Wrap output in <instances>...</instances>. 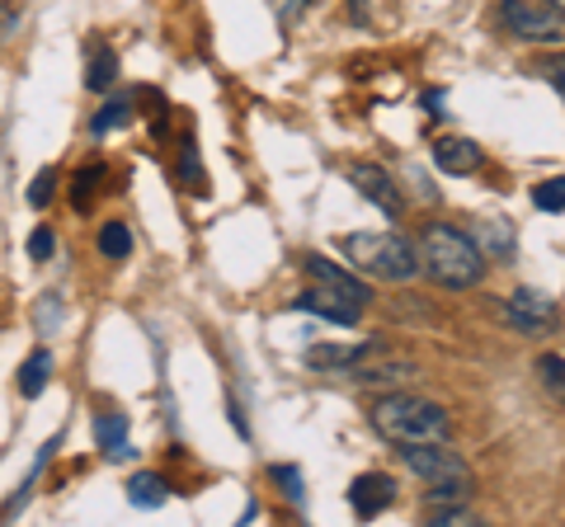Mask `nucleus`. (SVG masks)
I'll return each mask as SVG.
<instances>
[{
	"instance_id": "nucleus-1",
	"label": "nucleus",
	"mask_w": 565,
	"mask_h": 527,
	"mask_svg": "<svg viewBox=\"0 0 565 527\" xmlns=\"http://www.w3.org/2000/svg\"><path fill=\"white\" fill-rule=\"evenodd\" d=\"M415 255H419V269L444 283L452 292H467L486 278V250L476 245V236H467L462 226H448V222H429L415 240Z\"/></svg>"
},
{
	"instance_id": "nucleus-2",
	"label": "nucleus",
	"mask_w": 565,
	"mask_h": 527,
	"mask_svg": "<svg viewBox=\"0 0 565 527\" xmlns=\"http://www.w3.org/2000/svg\"><path fill=\"white\" fill-rule=\"evenodd\" d=\"M373 429L386 438V443H444L448 438V410L434 406V400H419V396H405V391H386L373 400Z\"/></svg>"
},
{
	"instance_id": "nucleus-3",
	"label": "nucleus",
	"mask_w": 565,
	"mask_h": 527,
	"mask_svg": "<svg viewBox=\"0 0 565 527\" xmlns=\"http://www.w3.org/2000/svg\"><path fill=\"white\" fill-rule=\"evenodd\" d=\"M344 255L353 269H363L367 278H382V283H411L419 273L415 245L396 232H353L344 236Z\"/></svg>"
},
{
	"instance_id": "nucleus-4",
	"label": "nucleus",
	"mask_w": 565,
	"mask_h": 527,
	"mask_svg": "<svg viewBox=\"0 0 565 527\" xmlns=\"http://www.w3.org/2000/svg\"><path fill=\"white\" fill-rule=\"evenodd\" d=\"M500 20L523 43H565V14L546 0H500Z\"/></svg>"
},
{
	"instance_id": "nucleus-5",
	"label": "nucleus",
	"mask_w": 565,
	"mask_h": 527,
	"mask_svg": "<svg viewBox=\"0 0 565 527\" xmlns=\"http://www.w3.org/2000/svg\"><path fill=\"white\" fill-rule=\"evenodd\" d=\"M401 462L411 466L419 481H429V485L471 476V466L448 448V438H444V443H405V448H401Z\"/></svg>"
},
{
	"instance_id": "nucleus-6",
	"label": "nucleus",
	"mask_w": 565,
	"mask_h": 527,
	"mask_svg": "<svg viewBox=\"0 0 565 527\" xmlns=\"http://www.w3.org/2000/svg\"><path fill=\"white\" fill-rule=\"evenodd\" d=\"M552 311H556V302L552 297H542V292H533V288H519L514 297H509V306H500V315L514 330H523V335H537V330L552 321Z\"/></svg>"
},
{
	"instance_id": "nucleus-7",
	"label": "nucleus",
	"mask_w": 565,
	"mask_h": 527,
	"mask_svg": "<svg viewBox=\"0 0 565 527\" xmlns=\"http://www.w3.org/2000/svg\"><path fill=\"white\" fill-rule=\"evenodd\" d=\"M349 184L359 189L367 203H377L386 217H401V189H396V180L382 165H353L349 170Z\"/></svg>"
},
{
	"instance_id": "nucleus-8",
	"label": "nucleus",
	"mask_w": 565,
	"mask_h": 527,
	"mask_svg": "<svg viewBox=\"0 0 565 527\" xmlns=\"http://www.w3.org/2000/svg\"><path fill=\"white\" fill-rule=\"evenodd\" d=\"M349 504L359 508V518H377V514H386V508L396 504V481L382 476V471H367V476L353 481Z\"/></svg>"
},
{
	"instance_id": "nucleus-9",
	"label": "nucleus",
	"mask_w": 565,
	"mask_h": 527,
	"mask_svg": "<svg viewBox=\"0 0 565 527\" xmlns=\"http://www.w3.org/2000/svg\"><path fill=\"white\" fill-rule=\"evenodd\" d=\"M292 306L321 315V321H334V325H353V321H359V311H363V306H353L344 292H334V288H326V283H321V288H307Z\"/></svg>"
},
{
	"instance_id": "nucleus-10",
	"label": "nucleus",
	"mask_w": 565,
	"mask_h": 527,
	"mask_svg": "<svg viewBox=\"0 0 565 527\" xmlns=\"http://www.w3.org/2000/svg\"><path fill=\"white\" fill-rule=\"evenodd\" d=\"M481 161H486V151L471 137H438L434 142V165L444 174H471V170H481Z\"/></svg>"
},
{
	"instance_id": "nucleus-11",
	"label": "nucleus",
	"mask_w": 565,
	"mask_h": 527,
	"mask_svg": "<svg viewBox=\"0 0 565 527\" xmlns=\"http://www.w3.org/2000/svg\"><path fill=\"white\" fill-rule=\"evenodd\" d=\"M307 273L316 278V283H326V288H334V292H344L353 306H367V302H373V288H367L363 278H353V273H344V269H334V264L321 259V255L307 259Z\"/></svg>"
},
{
	"instance_id": "nucleus-12",
	"label": "nucleus",
	"mask_w": 565,
	"mask_h": 527,
	"mask_svg": "<svg viewBox=\"0 0 565 527\" xmlns=\"http://www.w3.org/2000/svg\"><path fill=\"white\" fill-rule=\"evenodd\" d=\"M349 377H353V381H363V386H392V391H396L401 381H415V377H419V367H415L411 358L373 363V367H367V363H353V367H349Z\"/></svg>"
},
{
	"instance_id": "nucleus-13",
	"label": "nucleus",
	"mask_w": 565,
	"mask_h": 527,
	"mask_svg": "<svg viewBox=\"0 0 565 527\" xmlns=\"http://www.w3.org/2000/svg\"><path fill=\"white\" fill-rule=\"evenodd\" d=\"M170 499V485L156 476V471H137V476L128 481V504L132 508H161Z\"/></svg>"
},
{
	"instance_id": "nucleus-14",
	"label": "nucleus",
	"mask_w": 565,
	"mask_h": 527,
	"mask_svg": "<svg viewBox=\"0 0 565 527\" xmlns=\"http://www.w3.org/2000/svg\"><path fill=\"white\" fill-rule=\"evenodd\" d=\"M47 377H52V354L47 348H33V354L24 358V367H20V377H14V386H20V396H43V386H47Z\"/></svg>"
},
{
	"instance_id": "nucleus-15",
	"label": "nucleus",
	"mask_w": 565,
	"mask_h": 527,
	"mask_svg": "<svg viewBox=\"0 0 565 527\" xmlns=\"http://www.w3.org/2000/svg\"><path fill=\"white\" fill-rule=\"evenodd\" d=\"M476 245L486 250V259H509L514 255V232H504L500 217H486L481 226H476Z\"/></svg>"
},
{
	"instance_id": "nucleus-16",
	"label": "nucleus",
	"mask_w": 565,
	"mask_h": 527,
	"mask_svg": "<svg viewBox=\"0 0 565 527\" xmlns=\"http://www.w3.org/2000/svg\"><path fill=\"white\" fill-rule=\"evenodd\" d=\"M114 80H118V52L109 43H99L90 52V72H85V85H90V90H109Z\"/></svg>"
},
{
	"instance_id": "nucleus-17",
	"label": "nucleus",
	"mask_w": 565,
	"mask_h": 527,
	"mask_svg": "<svg viewBox=\"0 0 565 527\" xmlns=\"http://www.w3.org/2000/svg\"><path fill=\"white\" fill-rule=\"evenodd\" d=\"M367 354H373V348H330V344H321V348H311V367H321V373H334V367H340V373H349L353 363H363Z\"/></svg>"
},
{
	"instance_id": "nucleus-18",
	"label": "nucleus",
	"mask_w": 565,
	"mask_h": 527,
	"mask_svg": "<svg viewBox=\"0 0 565 527\" xmlns=\"http://www.w3.org/2000/svg\"><path fill=\"white\" fill-rule=\"evenodd\" d=\"M99 255H104V259H128V255H132V232H128V222H104V226H99Z\"/></svg>"
},
{
	"instance_id": "nucleus-19",
	"label": "nucleus",
	"mask_w": 565,
	"mask_h": 527,
	"mask_svg": "<svg viewBox=\"0 0 565 527\" xmlns=\"http://www.w3.org/2000/svg\"><path fill=\"white\" fill-rule=\"evenodd\" d=\"M537 381L546 386V396H552L556 406L565 410V358L561 354H542L537 358Z\"/></svg>"
},
{
	"instance_id": "nucleus-20",
	"label": "nucleus",
	"mask_w": 565,
	"mask_h": 527,
	"mask_svg": "<svg viewBox=\"0 0 565 527\" xmlns=\"http://www.w3.org/2000/svg\"><path fill=\"white\" fill-rule=\"evenodd\" d=\"M95 438H99V448H104V452L122 448V443H128V419H122L118 410H104V415L95 419Z\"/></svg>"
},
{
	"instance_id": "nucleus-21",
	"label": "nucleus",
	"mask_w": 565,
	"mask_h": 527,
	"mask_svg": "<svg viewBox=\"0 0 565 527\" xmlns=\"http://www.w3.org/2000/svg\"><path fill=\"white\" fill-rule=\"evenodd\" d=\"M128 118H132V104H128V99H109V104H104V109L90 118V132H95V137H104V132L122 128Z\"/></svg>"
},
{
	"instance_id": "nucleus-22",
	"label": "nucleus",
	"mask_w": 565,
	"mask_h": 527,
	"mask_svg": "<svg viewBox=\"0 0 565 527\" xmlns=\"http://www.w3.org/2000/svg\"><path fill=\"white\" fill-rule=\"evenodd\" d=\"M533 203L542 207V213H565V174H556V180H546L533 189Z\"/></svg>"
},
{
	"instance_id": "nucleus-23",
	"label": "nucleus",
	"mask_w": 565,
	"mask_h": 527,
	"mask_svg": "<svg viewBox=\"0 0 565 527\" xmlns=\"http://www.w3.org/2000/svg\"><path fill=\"white\" fill-rule=\"evenodd\" d=\"M274 481H278L282 490H288V499H292V504H302V499H307V490H302V471H297V466H274Z\"/></svg>"
},
{
	"instance_id": "nucleus-24",
	"label": "nucleus",
	"mask_w": 565,
	"mask_h": 527,
	"mask_svg": "<svg viewBox=\"0 0 565 527\" xmlns=\"http://www.w3.org/2000/svg\"><path fill=\"white\" fill-rule=\"evenodd\" d=\"M90 184H99V165H85V170L76 174V189H71V198H76L81 213L90 207Z\"/></svg>"
},
{
	"instance_id": "nucleus-25",
	"label": "nucleus",
	"mask_w": 565,
	"mask_h": 527,
	"mask_svg": "<svg viewBox=\"0 0 565 527\" xmlns=\"http://www.w3.org/2000/svg\"><path fill=\"white\" fill-rule=\"evenodd\" d=\"M537 76H542V80H552L556 90H561V99H565V52H556V57L537 62Z\"/></svg>"
},
{
	"instance_id": "nucleus-26",
	"label": "nucleus",
	"mask_w": 565,
	"mask_h": 527,
	"mask_svg": "<svg viewBox=\"0 0 565 527\" xmlns=\"http://www.w3.org/2000/svg\"><path fill=\"white\" fill-rule=\"evenodd\" d=\"M52 180H57L52 170H39V180H33V189H29V203L33 207H47L52 203Z\"/></svg>"
},
{
	"instance_id": "nucleus-27",
	"label": "nucleus",
	"mask_w": 565,
	"mask_h": 527,
	"mask_svg": "<svg viewBox=\"0 0 565 527\" xmlns=\"http://www.w3.org/2000/svg\"><path fill=\"white\" fill-rule=\"evenodd\" d=\"M52 250H57V240H52V232H47V226H39V232L29 236V255L43 264V259H52Z\"/></svg>"
},
{
	"instance_id": "nucleus-28",
	"label": "nucleus",
	"mask_w": 565,
	"mask_h": 527,
	"mask_svg": "<svg viewBox=\"0 0 565 527\" xmlns=\"http://www.w3.org/2000/svg\"><path fill=\"white\" fill-rule=\"evenodd\" d=\"M546 6H552V10H561V14H565V0H546Z\"/></svg>"
}]
</instances>
